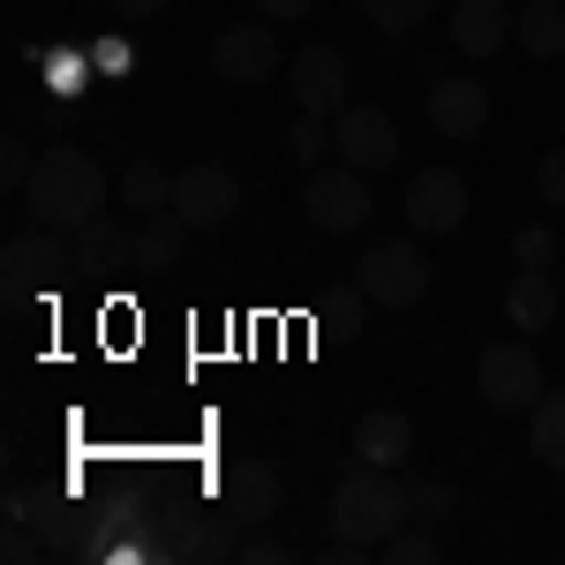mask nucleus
Returning <instances> with one entry per match:
<instances>
[{
	"label": "nucleus",
	"instance_id": "obj_1",
	"mask_svg": "<svg viewBox=\"0 0 565 565\" xmlns=\"http://www.w3.org/2000/svg\"><path fill=\"white\" fill-rule=\"evenodd\" d=\"M15 204L31 212V226L76 234V226H90V218L106 212V167L90 159L84 143H53V151L39 159V174H31V189H23Z\"/></svg>",
	"mask_w": 565,
	"mask_h": 565
},
{
	"label": "nucleus",
	"instance_id": "obj_2",
	"mask_svg": "<svg viewBox=\"0 0 565 565\" xmlns=\"http://www.w3.org/2000/svg\"><path fill=\"white\" fill-rule=\"evenodd\" d=\"M407 521V490L392 482V468H354L332 490V535L354 551H385V535Z\"/></svg>",
	"mask_w": 565,
	"mask_h": 565
},
{
	"label": "nucleus",
	"instance_id": "obj_3",
	"mask_svg": "<svg viewBox=\"0 0 565 565\" xmlns=\"http://www.w3.org/2000/svg\"><path fill=\"white\" fill-rule=\"evenodd\" d=\"M302 212L317 234H362L370 226V212H377V196H370V174L362 167H309L302 181Z\"/></svg>",
	"mask_w": 565,
	"mask_h": 565
},
{
	"label": "nucleus",
	"instance_id": "obj_4",
	"mask_svg": "<svg viewBox=\"0 0 565 565\" xmlns=\"http://www.w3.org/2000/svg\"><path fill=\"white\" fill-rule=\"evenodd\" d=\"M476 392H482V407H498V415H527V407L551 392L543 385V362H535V348H527V332L476 354Z\"/></svg>",
	"mask_w": 565,
	"mask_h": 565
},
{
	"label": "nucleus",
	"instance_id": "obj_5",
	"mask_svg": "<svg viewBox=\"0 0 565 565\" xmlns=\"http://www.w3.org/2000/svg\"><path fill=\"white\" fill-rule=\"evenodd\" d=\"M354 287H362L370 302H385V309H415L430 295V257H423L415 242H370L362 264H354Z\"/></svg>",
	"mask_w": 565,
	"mask_h": 565
},
{
	"label": "nucleus",
	"instance_id": "obj_6",
	"mask_svg": "<svg viewBox=\"0 0 565 565\" xmlns=\"http://www.w3.org/2000/svg\"><path fill=\"white\" fill-rule=\"evenodd\" d=\"M348 84H354V61L332 39H309L302 53L287 61V90H295V106H302V114L340 121V114H348Z\"/></svg>",
	"mask_w": 565,
	"mask_h": 565
},
{
	"label": "nucleus",
	"instance_id": "obj_7",
	"mask_svg": "<svg viewBox=\"0 0 565 565\" xmlns=\"http://www.w3.org/2000/svg\"><path fill=\"white\" fill-rule=\"evenodd\" d=\"M174 212L196 226V234H226L242 218V174L218 167V159H196L174 174Z\"/></svg>",
	"mask_w": 565,
	"mask_h": 565
},
{
	"label": "nucleus",
	"instance_id": "obj_8",
	"mask_svg": "<svg viewBox=\"0 0 565 565\" xmlns=\"http://www.w3.org/2000/svg\"><path fill=\"white\" fill-rule=\"evenodd\" d=\"M212 76L226 90H257L279 76V39H271V23H226L212 39Z\"/></svg>",
	"mask_w": 565,
	"mask_h": 565
},
{
	"label": "nucleus",
	"instance_id": "obj_9",
	"mask_svg": "<svg viewBox=\"0 0 565 565\" xmlns=\"http://www.w3.org/2000/svg\"><path fill=\"white\" fill-rule=\"evenodd\" d=\"M212 505L242 527V535H249V527H271L279 521V468H271V460H234V468L212 482Z\"/></svg>",
	"mask_w": 565,
	"mask_h": 565
},
{
	"label": "nucleus",
	"instance_id": "obj_10",
	"mask_svg": "<svg viewBox=\"0 0 565 565\" xmlns=\"http://www.w3.org/2000/svg\"><path fill=\"white\" fill-rule=\"evenodd\" d=\"M407 234H452V226H468V174L460 167H423V174L407 181Z\"/></svg>",
	"mask_w": 565,
	"mask_h": 565
},
{
	"label": "nucleus",
	"instance_id": "obj_11",
	"mask_svg": "<svg viewBox=\"0 0 565 565\" xmlns=\"http://www.w3.org/2000/svg\"><path fill=\"white\" fill-rule=\"evenodd\" d=\"M332 151L348 167H362V174H385V167H399V121L385 106H348L332 121Z\"/></svg>",
	"mask_w": 565,
	"mask_h": 565
},
{
	"label": "nucleus",
	"instance_id": "obj_12",
	"mask_svg": "<svg viewBox=\"0 0 565 565\" xmlns=\"http://www.w3.org/2000/svg\"><path fill=\"white\" fill-rule=\"evenodd\" d=\"M167 558L174 565H234L242 558V527L226 513H167Z\"/></svg>",
	"mask_w": 565,
	"mask_h": 565
},
{
	"label": "nucleus",
	"instance_id": "obj_13",
	"mask_svg": "<svg viewBox=\"0 0 565 565\" xmlns=\"http://www.w3.org/2000/svg\"><path fill=\"white\" fill-rule=\"evenodd\" d=\"M513 0H452V15H445V31H452V53L460 61H490V53H505L513 45Z\"/></svg>",
	"mask_w": 565,
	"mask_h": 565
},
{
	"label": "nucleus",
	"instance_id": "obj_14",
	"mask_svg": "<svg viewBox=\"0 0 565 565\" xmlns=\"http://www.w3.org/2000/svg\"><path fill=\"white\" fill-rule=\"evenodd\" d=\"M423 114H430V129L445 136V143H476V136L490 129V90H482L476 76H437Z\"/></svg>",
	"mask_w": 565,
	"mask_h": 565
},
{
	"label": "nucleus",
	"instance_id": "obj_15",
	"mask_svg": "<svg viewBox=\"0 0 565 565\" xmlns=\"http://www.w3.org/2000/svg\"><path fill=\"white\" fill-rule=\"evenodd\" d=\"M8 295H31L39 279H53L61 264H76V242L68 234H53V226H31V234H15L8 242Z\"/></svg>",
	"mask_w": 565,
	"mask_h": 565
},
{
	"label": "nucleus",
	"instance_id": "obj_16",
	"mask_svg": "<svg viewBox=\"0 0 565 565\" xmlns=\"http://www.w3.org/2000/svg\"><path fill=\"white\" fill-rule=\"evenodd\" d=\"M348 445H354V460H362V468H399V460L415 452V423H407L399 407H370V415L354 423Z\"/></svg>",
	"mask_w": 565,
	"mask_h": 565
},
{
	"label": "nucleus",
	"instance_id": "obj_17",
	"mask_svg": "<svg viewBox=\"0 0 565 565\" xmlns=\"http://www.w3.org/2000/svg\"><path fill=\"white\" fill-rule=\"evenodd\" d=\"M558 309H565V287L551 279V271H527V264H521V279L505 287V324H521L527 340H535V332L558 324Z\"/></svg>",
	"mask_w": 565,
	"mask_h": 565
},
{
	"label": "nucleus",
	"instance_id": "obj_18",
	"mask_svg": "<svg viewBox=\"0 0 565 565\" xmlns=\"http://www.w3.org/2000/svg\"><path fill=\"white\" fill-rule=\"evenodd\" d=\"M68 242H76V264H84V271H136V226L129 218L98 212L90 226H76Z\"/></svg>",
	"mask_w": 565,
	"mask_h": 565
},
{
	"label": "nucleus",
	"instance_id": "obj_19",
	"mask_svg": "<svg viewBox=\"0 0 565 565\" xmlns=\"http://www.w3.org/2000/svg\"><path fill=\"white\" fill-rule=\"evenodd\" d=\"M513 45L527 61H558L565 53V0H513Z\"/></svg>",
	"mask_w": 565,
	"mask_h": 565
},
{
	"label": "nucleus",
	"instance_id": "obj_20",
	"mask_svg": "<svg viewBox=\"0 0 565 565\" xmlns=\"http://www.w3.org/2000/svg\"><path fill=\"white\" fill-rule=\"evenodd\" d=\"M189 218L181 212H159V218H136V271H174L189 257Z\"/></svg>",
	"mask_w": 565,
	"mask_h": 565
},
{
	"label": "nucleus",
	"instance_id": "obj_21",
	"mask_svg": "<svg viewBox=\"0 0 565 565\" xmlns=\"http://www.w3.org/2000/svg\"><path fill=\"white\" fill-rule=\"evenodd\" d=\"M114 196L129 204L136 218H159V212H174V181H167V167H151V159H136L129 174L114 181Z\"/></svg>",
	"mask_w": 565,
	"mask_h": 565
},
{
	"label": "nucleus",
	"instance_id": "obj_22",
	"mask_svg": "<svg viewBox=\"0 0 565 565\" xmlns=\"http://www.w3.org/2000/svg\"><path fill=\"white\" fill-rule=\"evenodd\" d=\"M527 445H535V460L565 476V392H543L535 407H527Z\"/></svg>",
	"mask_w": 565,
	"mask_h": 565
},
{
	"label": "nucleus",
	"instance_id": "obj_23",
	"mask_svg": "<svg viewBox=\"0 0 565 565\" xmlns=\"http://www.w3.org/2000/svg\"><path fill=\"white\" fill-rule=\"evenodd\" d=\"M437 558H445V535L423 521H399L385 535V565H437Z\"/></svg>",
	"mask_w": 565,
	"mask_h": 565
},
{
	"label": "nucleus",
	"instance_id": "obj_24",
	"mask_svg": "<svg viewBox=\"0 0 565 565\" xmlns=\"http://www.w3.org/2000/svg\"><path fill=\"white\" fill-rule=\"evenodd\" d=\"M407 521H423V527H437V535H445V527L460 521L452 482H415V490H407Z\"/></svg>",
	"mask_w": 565,
	"mask_h": 565
},
{
	"label": "nucleus",
	"instance_id": "obj_25",
	"mask_svg": "<svg viewBox=\"0 0 565 565\" xmlns=\"http://www.w3.org/2000/svg\"><path fill=\"white\" fill-rule=\"evenodd\" d=\"M362 15L385 31V39H415L430 23V0H362Z\"/></svg>",
	"mask_w": 565,
	"mask_h": 565
},
{
	"label": "nucleus",
	"instance_id": "obj_26",
	"mask_svg": "<svg viewBox=\"0 0 565 565\" xmlns=\"http://www.w3.org/2000/svg\"><path fill=\"white\" fill-rule=\"evenodd\" d=\"M324 151H332V121H324V114H302V121L287 129V159H295V167H324Z\"/></svg>",
	"mask_w": 565,
	"mask_h": 565
},
{
	"label": "nucleus",
	"instance_id": "obj_27",
	"mask_svg": "<svg viewBox=\"0 0 565 565\" xmlns=\"http://www.w3.org/2000/svg\"><path fill=\"white\" fill-rule=\"evenodd\" d=\"M551 257H558V234H551V226H521V234H513V264L551 271Z\"/></svg>",
	"mask_w": 565,
	"mask_h": 565
},
{
	"label": "nucleus",
	"instance_id": "obj_28",
	"mask_svg": "<svg viewBox=\"0 0 565 565\" xmlns=\"http://www.w3.org/2000/svg\"><path fill=\"white\" fill-rule=\"evenodd\" d=\"M31 174H39V151H31V143H0V189H8V196H23Z\"/></svg>",
	"mask_w": 565,
	"mask_h": 565
},
{
	"label": "nucleus",
	"instance_id": "obj_29",
	"mask_svg": "<svg viewBox=\"0 0 565 565\" xmlns=\"http://www.w3.org/2000/svg\"><path fill=\"white\" fill-rule=\"evenodd\" d=\"M535 196H543V204H565V136L535 159Z\"/></svg>",
	"mask_w": 565,
	"mask_h": 565
},
{
	"label": "nucleus",
	"instance_id": "obj_30",
	"mask_svg": "<svg viewBox=\"0 0 565 565\" xmlns=\"http://www.w3.org/2000/svg\"><path fill=\"white\" fill-rule=\"evenodd\" d=\"M0 558L8 565H39L45 558V535L31 521H8V543H0Z\"/></svg>",
	"mask_w": 565,
	"mask_h": 565
},
{
	"label": "nucleus",
	"instance_id": "obj_31",
	"mask_svg": "<svg viewBox=\"0 0 565 565\" xmlns=\"http://www.w3.org/2000/svg\"><path fill=\"white\" fill-rule=\"evenodd\" d=\"M234 565H287V551H279L271 535H257V527H249V535H242V558H234Z\"/></svg>",
	"mask_w": 565,
	"mask_h": 565
},
{
	"label": "nucleus",
	"instance_id": "obj_32",
	"mask_svg": "<svg viewBox=\"0 0 565 565\" xmlns=\"http://www.w3.org/2000/svg\"><path fill=\"white\" fill-rule=\"evenodd\" d=\"M362 309H370V295H362V287H348V295H340V302H332V324H340V332H362Z\"/></svg>",
	"mask_w": 565,
	"mask_h": 565
},
{
	"label": "nucleus",
	"instance_id": "obj_33",
	"mask_svg": "<svg viewBox=\"0 0 565 565\" xmlns=\"http://www.w3.org/2000/svg\"><path fill=\"white\" fill-rule=\"evenodd\" d=\"M309 8H317V0H257V15H264V23H302Z\"/></svg>",
	"mask_w": 565,
	"mask_h": 565
},
{
	"label": "nucleus",
	"instance_id": "obj_34",
	"mask_svg": "<svg viewBox=\"0 0 565 565\" xmlns=\"http://www.w3.org/2000/svg\"><path fill=\"white\" fill-rule=\"evenodd\" d=\"M121 23H151V15H167V0H106Z\"/></svg>",
	"mask_w": 565,
	"mask_h": 565
}]
</instances>
